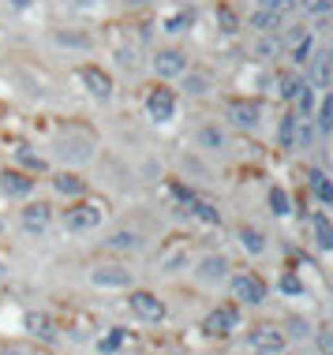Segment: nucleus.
<instances>
[{"mask_svg":"<svg viewBox=\"0 0 333 355\" xmlns=\"http://www.w3.org/2000/svg\"><path fill=\"white\" fill-rule=\"evenodd\" d=\"M101 217H105V209L98 202H75L68 214H64V228H68V232H94V228L101 225Z\"/></svg>","mask_w":333,"mask_h":355,"instance_id":"1","label":"nucleus"},{"mask_svg":"<svg viewBox=\"0 0 333 355\" xmlns=\"http://www.w3.org/2000/svg\"><path fill=\"white\" fill-rule=\"evenodd\" d=\"M79 83L87 86V94L94 101L105 105L112 98V75L105 68H98V64H83V68H79Z\"/></svg>","mask_w":333,"mask_h":355,"instance_id":"2","label":"nucleus"},{"mask_svg":"<svg viewBox=\"0 0 333 355\" xmlns=\"http://www.w3.org/2000/svg\"><path fill=\"white\" fill-rule=\"evenodd\" d=\"M292 8H296V0H262L259 12L251 15V26H255V31H262V34L273 31V26H278Z\"/></svg>","mask_w":333,"mask_h":355,"instance_id":"3","label":"nucleus"},{"mask_svg":"<svg viewBox=\"0 0 333 355\" xmlns=\"http://www.w3.org/2000/svg\"><path fill=\"white\" fill-rule=\"evenodd\" d=\"M128 306H131V314L142 318V322H161L165 318V303H161L154 292H146V288H135V292L128 295Z\"/></svg>","mask_w":333,"mask_h":355,"instance_id":"4","label":"nucleus"},{"mask_svg":"<svg viewBox=\"0 0 333 355\" xmlns=\"http://www.w3.org/2000/svg\"><path fill=\"white\" fill-rule=\"evenodd\" d=\"M146 116L157 120V123H169L176 116V94L169 90V86H154V90L146 94Z\"/></svg>","mask_w":333,"mask_h":355,"instance_id":"5","label":"nucleus"},{"mask_svg":"<svg viewBox=\"0 0 333 355\" xmlns=\"http://www.w3.org/2000/svg\"><path fill=\"white\" fill-rule=\"evenodd\" d=\"M228 288H232V300H240L247 306H259L266 300V284L255 273H236L232 281H228Z\"/></svg>","mask_w":333,"mask_h":355,"instance_id":"6","label":"nucleus"},{"mask_svg":"<svg viewBox=\"0 0 333 355\" xmlns=\"http://www.w3.org/2000/svg\"><path fill=\"white\" fill-rule=\"evenodd\" d=\"M284 333L278 329V325H255L251 329V337H247V344H251L259 355H281L284 352Z\"/></svg>","mask_w":333,"mask_h":355,"instance_id":"7","label":"nucleus"},{"mask_svg":"<svg viewBox=\"0 0 333 355\" xmlns=\"http://www.w3.org/2000/svg\"><path fill=\"white\" fill-rule=\"evenodd\" d=\"M154 71L161 79H176V75H187V53L180 49H157L154 56Z\"/></svg>","mask_w":333,"mask_h":355,"instance_id":"8","label":"nucleus"},{"mask_svg":"<svg viewBox=\"0 0 333 355\" xmlns=\"http://www.w3.org/2000/svg\"><path fill=\"white\" fill-rule=\"evenodd\" d=\"M232 329H236V306H217V311H210L203 322L206 337H228Z\"/></svg>","mask_w":333,"mask_h":355,"instance_id":"9","label":"nucleus"},{"mask_svg":"<svg viewBox=\"0 0 333 355\" xmlns=\"http://www.w3.org/2000/svg\"><path fill=\"white\" fill-rule=\"evenodd\" d=\"M19 220H23L26 232H45L53 220V206L49 202H26L23 209H19Z\"/></svg>","mask_w":333,"mask_h":355,"instance_id":"10","label":"nucleus"},{"mask_svg":"<svg viewBox=\"0 0 333 355\" xmlns=\"http://www.w3.org/2000/svg\"><path fill=\"white\" fill-rule=\"evenodd\" d=\"M0 191H4V195H15V198H26L34 191V180L19 168H4L0 172Z\"/></svg>","mask_w":333,"mask_h":355,"instance_id":"11","label":"nucleus"},{"mask_svg":"<svg viewBox=\"0 0 333 355\" xmlns=\"http://www.w3.org/2000/svg\"><path fill=\"white\" fill-rule=\"evenodd\" d=\"M90 284L98 288H128L131 284V270H120V266H98L90 273Z\"/></svg>","mask_w":333,"mask_h":355,"instance_id":"12","label":"nucleus"},{"mask_svg":"<svg viewBox=\"0 0 333 355\" xmlns=\"http://www.w3.org/2000/svg\"><path fill=\"white\" fill-rule=\"evenodd\" d=\"M228 120L236 123V128H259V105L255 101H232L228 105Z\"/></svg>","mask_w":333,"mask_h":355,"instance_id":"13","label":"nucleus"},{"mask_svg":"<svg viewBox=\"0 0 333 355\" xmlns=\"http://www.w3.org/2000/svg\"><path fill=\"white\" fill-rule=\"evenodd\" d=\"M225 277H228V262L221 254H210V258L198 262V281L203 284H217V281H225Z\"/></svg>","mask_w":333,"mask_h":355,"instance_id":"14","label":"nucleus"},{"mask_svg":"<svg viewBox=\"0 0 333 355\" xmlns=\"http://www.w3.org/2000/svg\"><path fill=\"white\" fill-rule=\"evenodd\" d=\"M311 86H333V68H330V53H311Z\"/></svg>","mask_w":333,"mask_h":355,"instance_id":"15","label":"nucleus"},{"mask_svg":"<svg viewBox=\"0 0 333 355\" xmlns=\"http://www.w3.org/2000/svg\"><path fill=\"white\" fill-rule=\"evenodd\" d=\"M187 262H191V254H187V243H169L165 251H161V270H169V273L187 270Z\"/></svg>","mask_w":333,"mask_h":355,"instance_id":"16","label":"nucleus"},{"mask_svg":"<svg viewBox=\"0 0 333 355\" xmlns=\"http://www.w3.org/2000/svg\"><path fill=\"white\" fill-rule=\"evenodd\" d=\"M26 329L34 333V337H42L45 344H53L60 333H56V322L49 318V314H26Z\"/></svg>","mask_w":333,"mask_h":355,"instance_id":"17","label":"nucleus"},{"mask_svg":"<svg viewBox=\"0 0 333 355\" xmlns=\"http://www.w3.org/2000/svg\"><path fill=\"white\" fill-rule=\"evenodd\" d=\"M56 191L60 195H71V198H79V195H87V180L83 176H75V172H56Z\"/></svg>","mask_w":333,"mask_h":355,"instance_id":"18","label":"nucleus"},{"mask_svg":"<svg viewBox=\"0 0 333 355\" xmlns=\"http://www.w3.org/2000/svg\"><path fill=\"white\" fill-rule=\"evenodd\" d=\"M303 86H307V79H300L296 71H281V75H278V94H281L284 101H296Z\"/></svg>","mask_w":333,"mask_h":355,"instance_id":"19","label":"nucleus"},{"mask_svg":"<svg viewBox=\"0 0 333 355\" xmlns=\"http://www.w3.org/2000/svg\"><path fill=\"white\" fill-rule=\"evenodd\" d=\"M240 243H244L247 254H262V251H266V236H262L255 225H244V228H240Z\"/></svg>","mask_w":333,"mask_h":355,"instance_id":"20","label":"nucleus"},{"mask_svg":"<svg viewBox=\"0 0 333 355\" xmlns=\"http://www.w3.org/2000/svg\"><path fill=\"white\" fill-rule=\"evenodd\" d=\"M311 191L318 195V202L333 206V184H330V176L322 168H311Z\"/></svg>","mask_w":333,"mask_h":355,"instance_id":"21","label":"nucleus"},{"mask_svg":"<svg viewBox=\"0 0 333 355\" xmlns=\"http://www.w3.org/2000/svg\"><path fill=\"white\" fill-rule=\"evenodd\" d=\"M311 225H315V239H318L322 251H333V225H330V217L315 214V217H311Z\"/></svg>","mask_w":333,"mask_h":355,"instance_id":"22","label":"nucleus"},{"mask_svg":"<svg viewBox=\"0 0 333 355\" xmlns=\"http://www.w3.org/2000/svg\"><path fill=\"white\" fill-rule=\"evenodd\" d=\"M296 123H300V116H296V112H289V116H281V131H278V142H281V150H292V146H296Z\"/></svg>","mask_w":333,"mask_h":355,"instance_id":"23","label":"nucleus"},{"mask_svg":"<svg viewBox=\"0 0 333 355\" xmlns=\"http://www.w3.org/2000/svg\"><path fill=\"white\" fill-rule=\"evenodd\" d=\"M311 53H315V42H311V34L296 31V45H292V60H296V64H307V60H311Z\"/></svg>","mask_w":333,"mask_h":355,"instance_id":"24","label":"nucleus"},{"mask_svg":"<svg viewBox=\"0 0 333 355\" xmlns=\"http://www.w3.org/2000/svg\"><path fill=\"white\" fill-rule=\"evenodd\" d=\"M270 209L278 217H289L292 214V202H289V191H284V187H270Z\"/></svg>","mask_w":333,"mask_h":355,"instance_id":"25","label":"nucleus"},{"mask_svg":"<svg viewBox=\"0 0 333 355\" xmlns=\"http://www.w3.org/2000/svg\"><path fill=\"white\" fill-rule=\"evenodd\" d=\"M296 116H303V120H311V109H315V86H303V90H300V98H296Z\"/></svg>","mask_w":333,"mask_h":355,"instance_id":"26","label":"nucleus"},{"mask_svg":"<svg viewBox=\"0 0 333 355\" xmlns=\"http://www.w3.org/2000/svg\"><path fill=\"white\" fill-rule=\"evenodd\" d=\"M191 23H195V15H191V12H176V15H169V19H165V31H169V34H184Z\"/></svg>","mask_w":333,"mask_h":355,"instance_id":"27","label":"nucleus"},{"mask_svg":"<svg viewBox=\"0 0 333 355\" xmlns=\"http://www.w3.org/2000/svg\"><path fill=\"white\" fill-rule=\"evenodd\" d=\"M120 344H123V329H112V333H105V337L98 340V352H101V355H112Z\"/></svg>","mask_w":333,"mask_h":355,"instance_id":"28","label":"nucleus"},{"mask_svg":"<svg viewBox=\"0 0 333 355\" xmlns=\"http://www.w3.org/2000/svg\"><path fill=\"white\" fill-rule=\"evenodd\" d=\"M318 131H322V135H330V131H333V98H326V101H322V109H318Z\"/></svg>","mask_w":333,"mask_h":355,"instance_id":"29","label":"nucleus"},{"mask_svg":"<svg viewBox=\"0 0 333 355\" xmlns=\"http://www.w3.org/2000/svg\"><path fill=\"white\" fill-rule=\"evenodd\" d=\"M303 12H307V15H330L333 12V0H303Z\"/></svg>","mask_w":333,"mask_h":355,"instance_id":"30","label":"nucleus"},{"mask_svg":"<svg viewBox=\"0 0 333 355\" xmlns=\"http://www.w3.org/2000/svg\"><path fill=\"white\" fill-rule=\"evenodd\" d=\"M315 344H318V355H333V333L330 329H318L315 333Z\"/></svg>","mask_w":333,"mask_h":355,"instance_id":"31","label":"nucleus"},{"mask_svg":"<svg viewBox=\"0 0 333 355\" xmlns=\"http://www.w3.org/2000/svg\"><path fill=\"white\" fill-rule=\"evenodd\" d=\"M109 247H120V251H123V247H139V236H131V232H117V236L109 239Z\"/></svg>","mask_w":333,"mask_h":355,"instance_id":"32","label":"nucleus"},{"mask_svg":"<svg viewBox=\"0 0 333 355\" xmlns=\"http://www.w3.org/2000/svg\"><path fill=\"white\" fill-rule=\"evenodd\" d=\"M15 157L23 161L26 168H34V172H42V168H45V161H42V157H34V153H26V150H15Z\"/></svg>","mask_w":333,"mask_h":355,"instance_id":"33","label":"nucleus"},{"mask_svg":"<svg viewBox=\"0 0 333 355\" xmlns=\"http://www.w3.org/2000/svg\"><path fill=\"white\" fill-rule=\"evenodd\" d=\"M0 355H37V352L26 348V344H0Z\"/></svg>","mask_w":333,"mask_h":355,"instance_id":"34","label":"nucleus"},{"mask_svg":"<svg viewBox=\"0 0 333 355\" xmlns=\"http://www.w3.org/2000/svg\"><path fill=\"white\" fill-rule=\"evenodd\" d=\"M203 142H206V146H221V131L206 128V131H203Z\"/></svg>","mask_w":333,"mask_h":355,"instance_id":"35","label":"nucleus"},{"mask_svg":"<svg viewBox=\"0 0 333 355\" xmlns=\"http://www.w3.org/2000/svg\"><path fill=\"white\" fill-rule=\"evenodd\" d=\"M217 15H221V23H225V31H228V34H232V31H236V15H232V12H228V8H221V12H217Z\"/></svg>","mask_w":333,"mask_h":355,"instance_id":"36","label":"nucleus"},{"mask_svg":"<svg viewBox=\"0 0 333 355\" xmlns=\"http://www.w3.org/2000/svg\"><path fill=\"white\" fill-rule=\"evenodd\" d=\"M281 288H284V292H292V295H296V292H303V284L296 281V277H284V281H281Z\"/></svg>","mask_w":333,"mask_h":355,"instance_id":"37","label":"nucleus"},{"mask_svg":"<svg viewBox=\"0 0 333 355\" xmlns=\"http://www.w3.org/2000/svg\"><path fill=\"white\" fill-rule=\"evenodd\" d=\"M187 86H191V94H203V90H206V79H198V75H191V79H187Z\"/></svg>","mask_w":333,"mask_h":355,"instance_id":"38","label":"nucleus"},{"mask_svg":"<svg viewBox=\"0 0 333 355\" xmlns=\"http://www.w3.org/2000/svg\"><path fill=\"white\" fill-rule=\"evenodd\" d=\"M289 325H292V337H303V333H307V329H303V322H296V318H292Z\"/></svg>","mask_w":333,"mask_h":355,"instance_id":"39","label":"nucleus"},{"mask_svg":"<svg viewBox=\"0 0 333 355\" xmlns=\"http://www.w3.org/2000/svg\"><path fill=\"white\" fill-rule=\"evenodd\" d=\"M8 4H12L15 12H26V8H31V0H8Z\"/></svg>","mask_w":333,"mask_h":355,"instance_id":"40","label":"nucleus"},{"mask_svg":"<svg viewBox=\"0 0 333 355\" xmlns=\"http://www.w3.org/2000/svg\"><path fill=\"white\" fill-rule=\"evenodd\" d=\"M135 4H150V0H135Z\"/></svg>","mask_w":333,"mask_h":355,"instance_id":"41","label":"nucleus"}]
</instances>
